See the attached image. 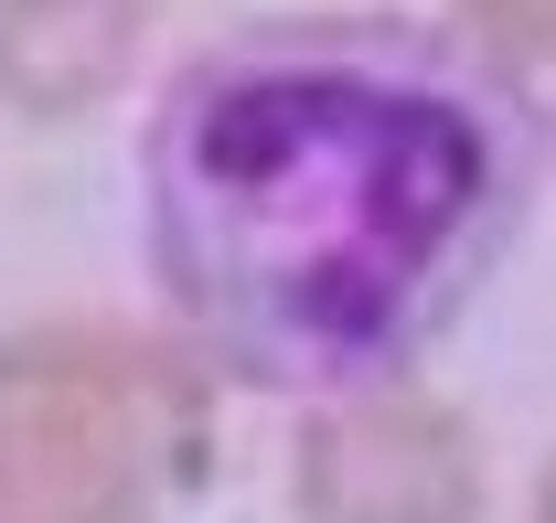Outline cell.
Segmentation results:
<instances>
[{
	"mask_svg": "<svg viewBox=\"0 0 556 523\" xmlns=\"http://www.w3.org/2000/svg\"><path fill=\"white\" fill-rule=\"evenodd\" d=\"M482 182L492 150L439 86L236 65L161 129V267L247 363H353L460 257Z\"/></svg>",
	"mask_w": 556,
	"mask_h": 523,
	"instance_id": "cell-1",
	"label": "cell"
},
{
	"mask_svg": "<svg viewBox=\"0 0 556 523\" xmlns=\"http://www.w3.org/2000/svg\"><path fill=\"white\" fill-rule=\"evenodd\" d=\"M161 502V374L118 331L0 342V523H150Z\"/></svg>",
	"mask_w": 556,
	"mask_h": 523,
	"instance_id": "cell-2",
	"label": "cell"
},
{
	"mask_svg": "<svg viewBox=\"0 0 556 523\" xmlns=\"http://www.w3.org/2000/svg\"><path fill=\"white\" fill-rule=\"evenodd\" d=\"M289 492L311 523H482V438L417 385H364L300 428Z\"/></svg>",
	"mask_w": 556,
	"mask_h": 523,
	"instance_id": "cell-3",
	"label": "cell"
},
{
	"mask_svg": "<svg viewBox=\"0 0 556 523\" xmlns=\"http://www.w3.org/2000/svg\"><path fill=\"white\" fill-rule=\"evenodd\" d=\"M150 33V0H0V97L22 118H86L118 97Z\"/></svg>",
	"mask_w": 556,
	"mask_h": 523,
	"instance_id": "cell-4",
	"label": "cell"
},
{
	"mask_svg": "<svg viewBox=\"0 0 556 523\" xmlns=\"http://www.w3.org/2000/svg\"><path fill=\"white\" fill-rule=\"evenodd\" d=\"M450 11H471L492 43H535V54L556 43V0H450Z\"/></svg>",
	"mask_w": 556,
	"mask_h": 523,
	"instance_id": "cell-5",
	"label": "cell"
},
{
	"mask_svg": "<svg viewBox=\"0 0 556 523\" xmlns=\"http://www.w3.org/2000/svg\"><path fill=\"white\" fill-rule=\"evenodd\" d=\"M535 523H556V459H546V481H535Z\"/></svg>",
	"mask_w": 556,
	"mask_h": 523,
	"instance_id": "cell-6",
	"label": "cell"
}]
</instances>
